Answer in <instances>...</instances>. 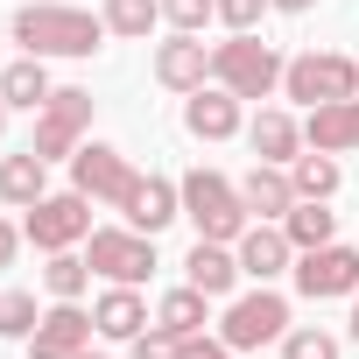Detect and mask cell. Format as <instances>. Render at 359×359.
Returning <instances> with one entry per match:
<instances>
[{
  "instance_id": "1",
  "label": "cell",
  "mask_w": 359,
  "mask_h": 359,
  "mask_svg": "<svg viewBox=\"0 0 359 359\" xmlns=\"http://www.w3.org/2000/svg\"><path fill=\"white\" fill-rule=\"evenodd\" d=\"M99 36H106V15L57 8V0H36V8L15 15V43H22V57H92Z\"/></svg>"
},
{
  "instance_id": "2",
  "label": "cell",
  "mask_w": 359,
  "mask_h": 359,
  "mask_svg": "<svg viewBox=\"0 0 359 359\" xmlns=\"http://www.w3.org/2000/svg\"><path fill=\"white\" fill-rule=\"evenodd\" d=\"M282 57H275V43H261L254 29L247 36H226L219 50H212V85H226L233 99H268V92H282Z\"/></svg>"
},
{
  "instance_id": "3",
  "label": "cell",
  "mask_w": 359,
  "mask_h": 359,
  "mask_svg": "<svg viewBox=\"0 0 359 359\" xmlns=\"http://www.w3.org/2000/svg\"><path fill=\"white\" fill-rule=\"evenodd\" d=\"M184 219L198 226V240H226V247H233L254 212H247L240 184H226L219 169H191V176H184Z\"/></svg>"
},
{
  "instance_id": "4",
  "label": "cell",
  "mask_w": 359,
  "mask_h": 359,
  "mask_svg": "<svg viewBox=\"0 0 359 359\" xmlns=\"http://www.w3.org/2000/svg\"><path fill=\"white\" fill-rule=\"evenodd\" d=\"M22 240H36L43 254H64V247L92 240V198H85L78 184H71V191L36 198V205H29V219H22Z\"/></svg>"
},
{
  "instance_id": "5",
  "label": "cell",
  "mask_w": 359,
  "mask_h": 359,
  "mask_svg": "<svg viewBox=\"0 0 359 359\" xmlns=\"http://www.w3.org/2000/svg\"><path fill=\"white\" fill-rule=\"evenodd\" d=\"M85 127H92V92H78V85H64V92H50L43 99V113H36V155L43 162H71L78 148H85Z\"/></svg>"
},
{
  "instance_id": "6",
  "label": "cell",
  "mask_w": 359,
  "mask_h": 359,
  "mask_svg": "<svg viewBox=\"0 0 359 359\" xmlns=\"http://www.w3.org/2000/svg\"><path fill=\"white\" fill-rule=\"evenodd\" d=\"M282 92L303 99V106H331V99H359V64L338 57V50H310V57H289L282 71Z\"/></svg>"
},
{
  "instance_id": "7",
  "label": "cell",
  "mask_w": 359,
  "mask_h": 359,
  "mask_svg": "<svg viewBox=\"0 0 359 359\" xmlns=\"http://www.w3.org/2000/svg\"><path fill=\"white\" fill-rule=\"evenodd\" d=\"M92 275H106V282H127V289H141L148 275H155V233H134V226H92Z\"/></svg>"
},
{
  "instance_id": "8",
  "label": "cell",
  "mask_w": 359,
  "mask_h": 359,
  "mask_svg": "<svg viewBox=\"0 0 359 359\" xmlns=\"http://www.w3.org/2000/svg\"><path fill=\"white\" fill-rule=\"evenodd\" d=\"M71 184H78L92 205H113V212H120V205L134 198V184H141V169H134L120 148H106V141H85V148L71 155Z\"/></svg>"
},
{
  "instance_id": "9",
  "label": "cell",
  "mask_w": 359,
  "mask_h": 359,
  "mask_svg": "<svg viewBox=\"0 0 359 359\" xmlns=\"http://www.w3.org/2000/svg\"><path fill=\"white\" fill-rule=\"evenodd\" d=\"M219 338L233 345V352H254V345H275V338H289V303L261 282L254 296H233L226 303V324H219Z\"/></svg>"
},
{
  "instance_id": "10",
  "label": "cell",
  "mask_w": 359,
  "mask_h": 359,
  "mask_svg": "<svg viewBox=\"0 0 359 359\" xmlns=\"http://www.w3.org/2000/svg\"><path fill=\"white\" fill-rule=\"evenodd\" d=\"M296 289L310 296V303H324V296H352L359 289V247H310V254H296Z\"/></svg>"
},
{
  "instance_id": "11",
  "label": "cell",
  "mask_w": 359,
  "mask_h": 359,
  "mask_svg": "<svg viewBox=\"0 0 359 359\" xmlns=\"http://www.w3.org/2000/svg\"><path fill=\"white\" fill-rule=\"evenodd\" d=\"M92 317L78 310V303H57V310H43V324L29 331V359H78V352H92Z\"/></svg>"
},
{
  "instance_id": "12",
  "label": "cell",
  "mask_w": 359,
  "mask_h": 359,
  "mask_svg": "<svg viewBox=\"0 0 359 359\" xmlns=\"http://www.w3.org/2000/svg\"><path fill=\"white\" fill-rule=\"evenodd\" d=\"M155 85H169V92H205L212 85V50L198 43V36H184V29H176L169 43H155Z\"/></svg>"
},
{
  "instance_id": "13",
  "label": "cell",
  "mask_w": 359,
  "mask_h": 359,
  "mask_svg": "<svg viewBox=\"0 0 359 359\" xmlns=\"http://www.w3.org/2000/svg\"><path fill=\"white\" fill-rule=\"evenodd\" d=\"M233 254H240V275H254V282H275V275L296 268V247H289V233H282L275 219L247 226V233L233 240Z\"/></svg>"
},
{
  "instance_id": "14",
  "label": "cell",
  "mask_w": 359,
  "mask_h": 359,
  "mask_svg": "<svg viewBox=\"0 0 359 359\" xmlns=\"http://www.w3.org/2000/svg\"><path fill=\"white\" fill-rule=\"evenodd\" d=\"M303 148H324V155H352V148H359V99H331V106H310V120H303Z\"/></svg>"
},
{
  "instance_id": "15",
  "label": "cell",
  "mask_w": 359,
  "mask_h": 359,
  "mask_svg": "<svg viewBox=\"0 0 359 359\" xmlns=\"http://www.w3.org/2000/svg\"><path fill=\"white\" fill-rule=\"evenodd\" d=\"M120 212H127L134 233H162L169 219H184V184H169V176H141L134 198H127Z\"/></svg>"
},
{
  "instance_id": "16",
  "label": "cell",
  "mask_w": 359,
  "mask_h": 359,
  "mask_svg": "<svg viewBox=\"0 0 359 359\" xmlns=\"http://www.w3.org/2000/svg\"><path fill=\"white\" fill-rule=\"evenodd\" d=\"M184 127H191L198 141H233V134H240V99H233L226 85H205V92L184 99Z\"/></svg>"
},
{
  "instance_id": "17",
  "label": "cell",
  "mask_w": 359,
  "mask_h": 359,
  "mask_svg": "<svg viewBox=\"0 0 359 359\" xmlns=\"http://www.w3.org/2000/svg\"><path fill=\"white\" fill-rule=\"evenodd\" d=\"M92 324H99V338H141L148 331V303H141V289H127V282H113L99 303H92Z\"/></svg>"
},
{
  "instance_id": "18",
  "label": "cell",
  "mask_w": 359,
  "mask_h": 359,
  "mask_svg": "<svg viewBox=\"0 0 359 359\" xmlns=\"http://www.w3.org/2000/svg\"><path fill=\"white\" fill-rule=\"evenodd\" d=\"M240 198H247V212H261V219H289L296 184H289V169H282V162H254V169L240 176Z\"/></svg>"
},
{
  "instance_id": "19",
  "label": "cell",
  "mask_w": 359,
  "mask_h": 359,
  "mask_svg": "<svg viewBox=\"0 0 359 359\" xmlns=\"http://www.w3.org/2000/svg\"><path fill=\"white\" fill-rule=\"evenodd\" d=\"M36 198H50V162L36 155V148H22V155H0V205H36Z\"/></svg>"
},
{
  "instance_id": "20",
  "label": "cell",
  "mask_w": 359,
  "mask_h": 359,
  "mask_svg": "<svg viewBox=\"0 0 359 359\" xmlns=\"http://www.w3.org/2000/svg\"><path fill=\"white\" fill-rule=\"evenodd\" d=\"M247 141H254L261 162H282V169H289V162L303 155V120H289L282 106H261V120L247 127Z\"/></svg>"
},
{
  "instance_id": "21",
  "label": "cell",
  "mask_w": 359,
  "mask_h": 359,
  "mask_svg": "<svg viewBox=\"0 0 359 359\" xmlns=\"http://www.w3.org/2000/svg\"><path fill=\"white\" fill-rule=\"evenodd\" d=\"M184 275H191V289H205V296H233V282H240V254H233L226 240H198L191 261H184Z\"/></svg>"
},
{
  "instance_id": "22",
  "label": "cell",
  "mask_w": 359,
  "mask_h": 359,
  "mask_svg": "<svg viewBox=\"0 0 359 359\" xmlns=\"http://www.w3.org/2000/svg\"><path fill=\"white\" fill-rule=\"evenodd\" d=\"M43 64H50V57H15V64H8V71H0V99H8V106H15V113H43V99H50V92H57V85H50V71H43Z\"/></svg>"
},
{
  "instance_id": "23",
  "label": "cell",
  "mask_w": 359,
  "mask_h": 359,
  "mask_svg": "<svg viewBox=\"0 0 359 359\" xmlns=\"http://www.w3.org/2000/svg\"><path fill=\"white\" fill-rule=\"evenodd\" d=\"M282 233H289V247H296V254L331 247V240H338V212H324V198H296V205H289V219H282Z\"/></svg>"
},
{
  "instance_id": "24",
  "label": "cell",
  "mask_w": 359,
  "mask_h": 359,
  "mask_svg": "<svg viewBox=\"0 0 359 359\" xmlns=\"http://www.w3.org/2000/svg\"><path fill=\"white\" fill-rule=\"evenodd\" d=\"M205 303H212V296L184 282V289H169V296L155 303V324H169L176 338H198V331H205Z\"/></svg>"
},
{
  "instance_id": "25",
  "label": "cell",
  "mask_w": 359,
  "mask_h": 359,
  "mask_svg": "<svg viewBox=\"0 0 359 359\" xmlns=\"http://www.w3.org/2000/svg\"><path fill=\"white\" fill-rule=\"evenodd\" d=\"M106 36H127V43H148V29L162 22V0H106Z\"/></svg>"
},
{
  "instance_id": "26",
  "label": "cell",
  "mask_w": 359,
  "mask_h": 359,
  "mask_svg": "<svg viewBox=\"0 0 359 359\" xmlns=\"http://www.w3.org/2000/svg\"><path fill=\"white\" fill-rule=\"evenodd\" d=\"M289 184H296V198H331V191H338V155L303 148V155L289 162Z\"/></svg>"
},
{
  "instance_id": "27",
  "label": "cell",
  "mask_w": 359,
  "mask_h": 359,
  "mask_svg": "<svg viewBox=\"0 0 359 359\" xmlns=\"http://www.w3.org/2000/svg\"><path fill=\"white\" fill-rule=\"evenodd\" d=\"M85 282H92V261H78L71 247H64V254H50V268H43V289H50L57 303H78V296H85Z\"/></svg>"
},
{
  "instance_id": "28",
  "label": "cell",
  "mask_w": 359,
  "mask_h": 359,
  "mask_svg": "<svg viewBox=\"0 0 359 359\" xmlns=\"http://www.w3.org/2000/svg\"><path fill=\"white\" fill-rule=\"evenodd\" d=\"M43 324V310H36V296L29 289H0V338H15V345H29V331Z\"/></svg>"
},
{
  "instance_id": "29",
  "label": "cell",
  "mask_w": 359,
  "mask_h": 359,
  "mask_svg": "<svg viewBox=\"0 0 359 359\" xmlns=\"http://www.w3.org/2000/svg\"><path fill=\"white\" fill-rule=\"evenodd\" d=\"M162 22L184 29V36H198L205 22H219V0H162Z\"/></svg>"
},
{
  "instance_id": "30",
  "label": "cell",
  "mask_w": 359,
  "mask_h": 359,
  "mask_svg": "<svg viewBox=\"0 0 359 359\" xmlns=\"http://www.w3.org/2000/svg\"><path fill=\"white\" fill-rule=\"evenodd\" d=\"M282 359H338V338H331V331H317V324H303V331H289V338H282Z\"/></svg>"
},
{
  "instance_id": "31",
  "label": "cell",
  "mask_w": 359,
  "mask_h": 359,
  "mask_svg": "<svg viewBox=\"0 0 359 359\" xmlns=\"http://www.w3.org/2000/svg\"><path fill=\"white\" fill-rule=\"evenodd\" d=\"M184 345H191V338H176L169 324H148V331L134 338V359H184Z\"/></svg>"
},
{
  "instance_id": "32",
  "label": "cell",
  "mask_w": 359,
  "mask_h": 359,
  "mask_svg": "<svg viewBox=\"0 0 359 359\" xmlns=\"http://www.w3.org/2000/svg\"><path fill=\"white\" fill-rule=\"evenodd\" d=\"M268 8H275V0H219V22H226L233 36H247V29H261Z\"/></svg>"
},
{
  "instance_id": "33",
  "label": "cell",
  "mask_w": 359,
  "mask_h": 359,
  "mask_svg": "<svg viewBox=\"0 0 359 359\" xmlns=\"http://www.w3.org/2000/svg\"><path fill=\"white\" fill-rule=\"evenodd\" d=\"M184 359H240V352H233L226 338H205V331H198V338L184 345Z\"/></svg>"
},
{
  "instance_id": "34",
  "label": "cell",
  "mask_w": 359,
  "mask_h": 359,
  "mask_svg": "<svg viewBox=\"0 0 359 359\" xmlns=\"http://www.w3.org/2000/svg\"><path fill=\"white\" fill-rule=\"evenodd\" d=\"M15 247H22V233H15L8 219H0V268H8V261H15Z\"/></svg>"
},
{
  "instance_id": "35",
  "label": "cell",
  "mask_w": 359,
  "mask_h": 359,
  "mask_svg": "<svg viewBox=\"0 0 359 359\" xmlns=\"http://www.w3.org/2000/svg\"><path fill=\"white\" fill-rule=\"evenodd\" d=\"M275 8H282V15H303V8H317V0H275Z\"/></svg>"
},
{
  "instance_id": "36",
  "label": "cell",
  "mask_w": 359,
  "mask_h": 359,
  "mask_svg": "<svg viewBox=\"0 0 359 359\" xmlns=\"http://www.w3.org/2000/svg\"><path fill=\"white\" fill-rule=\"evenodd\" d=\"M352 338H359V289H352Z\"/></svg>"
},
{
  "instance_id": "37",
  "label": "cell",
  "mask_w": 359,
  "mask_h": 359,
  "mask_svg": "<svg viewBox=\"0 0 359 359\" xmlns=\"http://www.w3.org/2000/svg\"><path fill=\"white\" fill-rule=\"evenodd\" d=\"M8 113H15V106H8V99H0V134H8Z\"/></svg>"
},
{
  "instance_id": "38",
  "label": "cell",
  "mask_w": 359,
  "mask_h": 359,
  "mask_svg": "<svg viewBox=\"0 0 359 359\" xmlns=\"http://www.w3.org/2000/svg\"><path fill=\"white\" fill-rule=\"evenodd\" d=\"M15 8H36V0H15Z\"/></svg>"
},
{
  "instance_id": "39",
  "label": "cell",
  "mask_w": 359,
  "mask_h": 359,
  "mask_svg": "<svg viewBox=\"0 0 359 359\" xmlns=\"http://www.w3.org/2000/svg\"><path fill=\"white\" fill-rule=\"evenodd\" d=\"M78 359H99V352H78Z\"/></svg>"
}]
</instances>
